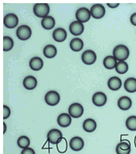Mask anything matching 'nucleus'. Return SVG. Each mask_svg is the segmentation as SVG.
<instances>
[{
	"label": "nucleus",
	"instance_id": "nucleus-2",
	"mask_svg": "<svg viewBox=\"0 0 136 154\" xmlns=\"http://www.w3.org/2000/svg\"><path fill=\"white\" fill-rule=\"evenodd\" d=\"M50 12V6L47 3H36L33 6V13L38 18H45Z\"/></svg>",
	"mask_w": 136,
	"mask_h": 154
},
{
	"label": "nucleus",
	"instance_id": "nucleus-18",
	"mask_svg": "<svg viewBox=\"0 0 136 154\" xmlns=\"http://www.w3.org/2000/svg\"><path fill=\"white\" fill-rule=\"evenodd\" d=\"M107 85L110 90L117 91L122 86V81L118 77H112L107 82Z\"/></svg>",
	"mask_w": 136,
	"mask_h": 154
},
{
	"label": "nucleus",
	"instance_id": "nucleus-21",
	"mask_svg": "<svg viewBox=\"0 0 136 154\" xmlns=\"http://www.w3.org/2000/svg\"><path fill=\"white\" fill-rule=\"evenodd\" d=\"M30 67L35 71H40L44 67V61L38 57H35L30 61Z\"/></svg>",
	"mask_w": 136,
	"mask_h": 154
},
{
	"label": "nucleus",
	"instance_id": "nucleus-31",
	"mask_svg": "<svg viewBox=\"0 0 136 154\" xmlns=\"http://www.w3.org/2000/svg\"><path fill=\"white\" fill-rule=\"evenodd\" d=\"M117 146H118L121 150H128L131 149V143L129 141H128V140L122 141Z\"/></svg>",
	"mask_w": 136,
	"mask_h": 154
},
{
	"label": "nucleus",
	"instance_id": "nucleus-19",
	"mask_svg": "<svg viewBox=\"0 0 136 154\" xmlns=\"http://www.w3.org/2000/svg\"><path fill=\"white\" fill-rule=\"evenodd\" d=\"M97 128V123L93 119L88 118L83 123V130L88 133H92Z\"/></svg>",
	"mask_w": 136,
	"mask_h": 154
},
{
	"label": "nucleus",
	"instance_id": "nucleus-35",
	"mask_svg": "<svg viewBox=\"0 0 136 154\" xmlns=\"http://www.w3.org/2000/svg\"><path fill=\"white\" fill-rule=\"evenodd\" d=\"M130 20H131V23H132L133 25L136 26V13L132 14V15L131 17Z\"/></svg>",
	"mask_w": 136,
	"mask_h": 154
},
{
	"label": "nucleus",
	"instance_id": "nucleus-14",
	"mask_svg": "<svg viewBox=\"0 0 136 154\" xmlns=\"http://www.w3.org/2000/svg\"><path fill=\"white\" fill-rule=\"evenodd\" d=\"M132 104V102L130 97L128 96H122L120 97L117 102V105L119 108L124 111L129 109Z\"/></svg>",
	"mask_w": 136,
	"mask_h": 154
},
{
	"label": "nucleus",
	"instance_id": "nucleus-32",
	"mask_svg": "<svg viewBox=\"0 0 136 154\" xmlns=\"http://www.w3.org/2000/svg\"><path fill=\"white\" fill-rule=\"evenodd\" d=\"M11 115V110L6 105H3V120L8 118Z\"/></svg>",
	"mask_w": 136,
	"mask_h": 154
},
{
	"label": "nucleus",
	"instance_id": "nucleus-29",
	"mask_svg": "<svg viewBox=\"0 0 136 154\" xmlns=\"http://www.w3.org/2000/svg\"><path fill=\"white\" fill-rule=\"evenodd\" d=\"M128 69V66L125 61H119L116 66V72L120 74H125Z\"/></svg>",
	"mask_w": 136,
	"mask_h": 154
},
{
	"label": "nucleus",
	"instance_id": "nucleus-13",
	"mask_svg": "<svg viewBox=\"0 0 136 154\" xmlns=\"http://www.w3.org/2000/svg\"><path fill=\"white\" fill-rule=\"evenodd\" d=\"M69 144L71 150L78 152L83 149L84 146V141L82 138L79 137H75L70 140Z\"/></svg>",
	"mask_w": 136,
	"mask_h": 154
},
{
	"label": "nucleus",
	"instance_id": "nucleus-1",
	"mask_svg": "<svg viewBox=\"0 0 136 154\" xmlns=\"http://www.w3.org/2000/svg\"><path fill=\"white\" fill-rule=\"evenodd\" d=\"M128 48L124 45H118L113 48V56L119 61H124L129 56Z\"/></svg>",
	"mask_w": 136,
	"mask_h": 154
},
{
	"label": "nucleus",
	"instance_id": "nucleus-8",
	"mask_svg": "<svg viewBox=\"0 0 136 154\" xmlns=\"http://www.w3.org/2000/svg\"><path fill=\"white\" fill-rule=\"evenodd\" d=\"M90 13L92 17L95 19L103 18L105 14V9L101 4H95L90 8Z\"/></svg>",
	"mask_w": 136,
	"mask_h": 154
},
{
	"label": "nucleus",
	"instance_id": "nucleus-17",
	"mask_svg": "<svg viewBox=\"0 0 136 154\" xmlns=\"http://www.w3.org/2000/svg\"><path fill=\"white\" fill-rule=\"evenodd\" d=\"M37 80L33 75H28L23 79V85L25 89L28 90L34 89L37 86Z\"/></svg>",
	"mask_w": 136,
	"mask_h": 154
},
{
	"label": "nucleus",
	"instance_id": "nucleus-5",
	"mask_svg": "<svg viewBox=\"0 0 136 154\" xmlns=\"http://www.w3.org/2000/svg\"><path fill=\"white\" fill-rule=\"evenodd\" d=\"M83 107L82 105L75 103L71 104L68 108V113L71 117L74 118H78L81 117L83 114Z\"/></svg>",
	"mask_w": 136,
	"mask_h": 154
},
{
	"label": "nucleus",
	"instance_id": "nucleus-20",
	"mask_svg": "<svg viewBox=\"0 0 136 154\" xmlns=\"http://www.w3.org/2000/svg\"><path fill=\"white\" fill-rule=\"evenodd\" d=\"M124 89L130 93L136 92V79L134 78L127 79L124 82Z\"/></svg>",
	"mask_w": 136,
	"mask_h": 154
},
{
	"label": "nucleus",
	"instance_id": "nucleus-7",
	"mask_svg": "<svg viewBox=\"0 0 136 154\" xmlns=\"http://www.w3.org/2000/svg\"><path fill=\"white\" fill-rule=\"evenodd\" d=\"M75 17L77 21L83 23L87 22L90 20L91 17V13L88 8H80L77 10L75 13Z\"/></svg>",
	"mask_w": 136,
	"mask_h": 154
},
{
	"label": "nucleus",
	"instance_id": "nucleus-30",
	"mask_svg": "<svg viewBox=\"0 0 136 154\" xmlns=\"http://www.w3.org/2000/svg\"><path fill=\"white\" fill-rule=\"evenodd\" d=\"M126 127L131 131H136V116H131L125 122Z\"/></svg>",
	"mask_w": 136,
	"mask_h": 154
},
{
	"label": "nucleus",
	"instance_id": "nucleus-24",
	"mask_svg": "<svg viewBox=\"0 0 136 154\" xmlns=\"http://www.w3.org/2000/svg\"><path fill=\"white\" fill-rule=\"evenodd\" d=\"M103 64L104 67L107 69H113L116 68V66L117 64L116 59L112 55L107 56L104 59Z\"/></svg>",
	"mask_w": 136,
	"mask_h": 154
},
{
	"label": "nucleus",
	"instance_id": "nucleus-27",
	"mask_svg": "<svg viewBox=\"0 0 136 154\" xmlns=\"http://www.w3.org/2000/svg\"><path fill=\"white\" fill-rule=\"evenodd\" d=\"M14 45L13 40L8 36L3 37V51L8 52L11 51Z\"/></svg>",
	"mask_w": 136,
	"mask_h": 154
},
{
	"label": "nucleus",
	"instance_id": "nucleus-12",
	"mask_svg": "<svg viewBox=\"0 0 136 154\" xmlns=\"http://www.w3.org/2000/svg\"><path fill=\"white\" fill-rule=\"evenodd\" d=\"M107 101V97L105 94L102 92L95 93L92 96V102L95 106L101 107L104 106Z\"/></svg>",
	"mask_w": 136,
	"mask_h": 154
},
{
	"label": "nucleus",
	"instance_id": "nucleus-37",
	"mask_svg": "<svg viewBox=\"0 0 136 154\" xmlns=\"http://www.w3.org/2000/svg\"><path fill=\"white\" fill-rule=\"evenodd\" d=\"M3 127H4V130H3V134H5V132L6 131V125L5 122H3Z\"/></svg>",
	"mask_w": 136,
	"mask_h": 154
},
{
	"label": "nucleus",
	"instance_id": "nucleus-22",
	"mask_svg": "<svg viewBox=\"0 0 136 154\" xmlns=\"http://www.w3.org/2000/svg\"><path fill=\"white\" fill-rule=\"evenodd\" d=\"M70 47L71 50L74 52H79L83 48V42L82 39L75 38L71 40Z\"/></svg>",
	"mask_w": 136,
	"mask_h": 154
},
{
	"label": "nucleus",
	"instance_id": "nucleus-6",
	"mask_svg": "<svg viewBox=\"0 0 136 154\" xmlns=\"http://www.w3.org/2000/svg\"><path fill=\"white\" fill-rule=\"evenodd\" d=\"M63 138L62 132L58 129H52L47 134V140L53 145H56Z\"/></svg>",
	"mask_w": 136,
	"mask_h": 154
},
{
	"label": "nucleus",
	"instance_id": "nucleus-36",
	"mask_svg": "<svg viewBox=\"0 0 136 154\" xmlns=\"http://www.w3.org/2000/svg\"><path fill=\"white\" fill-rule=\"evenodd\" d=\"M119 3H107V6L110 7V8H116L119 6Z\"/></svg>",
	"mask_w": 136,
	"mask_h": 154
},
{
	"label": "nucleus",
	"instance_id": "nucleus-23",
	"mask_svg": "<svg viewBox=\"0 0 136 154\" xmlns=\"http://www.w3.org/2000/svg\"><path fill=\"white\" fill-rule=\"evenodd\" d=\"M55 25V19L50 16H47L41 20V26L46 30H51Z\"/></svg>",
	"mask_w": 136,
	"mask_h": 154
},
{
	"label": "nucleus",
	"instance_id": "nucleus-3",
	"mask_svg": "<svg viewBox=\"0 0 136 154\" xmlns=\"http://www.w3.org/2000/svg\"><path fill=\"white\" fill-rule=\"evenodd\" d=\"M45 100L46 103L49 106H56L58 104L60 100V96L55 91H50L48 92L45 96Z\"/></svg>",
	"mask_w": 136,
	"mask_h": 154
},
{
	"label": "nucleus",
	"instance_id": "nucleus-38",
	"mask_svg": "<svg viewBox=\"0 0 136 154\" xmlns=\"http://www.w3.org/2000/svg\"><path fill=\"white\" fill-rule=\"evenodd\" d=\"M134 145H135V148H136V135H135V137L134 138Z\"/></svg>",
	"mask_w": 136,
	"mask_h": 154
},
{
	"label": "nucleus",
	"instance_id": "nucleus-26",
	"mask_svg": "<svg viewBox=\"0 0 136 154\" xmlns=\"http://www.w3.org/2000/svg\"><path fill=\"white\" fill-rule=\"evenodd\" d=\"M30 144V140L29 138L26 136H21L18 138L17 140V145L20 148L25 149L27 147H29Z\"/></svg>",
	"mask_w": 136,
	"mask_h": 154
},
{
	"label": "nucleus",
	"instance_id": "nucleus-25",
	"mask_svg": "<svg viewBox=\"0 0 136 154\" xmlns=\"http://www.w3.org/2000/svg\"><path fill=\"white\" fill-rule=\"evenodd\" d=\"M57 54L56 47L53 45H47L44 48V54L48 59H52L55 57Z\"/></svg>",
	"mask_w": 136,
	"mask_h": 154
},
{
	"label": "nucleus",
	"instance_id": "nucleus-16",
	"mask_svg": "<svg viewBox=\"0 0 136 154\" xmlns=\"http://www.w3.org/2000/svg\"><path fill=\"white\" fill-rule=\"evenodd\" d=\"M57 122H58L60 127L62 128H67L70 125L71 123V118L69 114L62 113L57 118Z\"/></svg>",
	"mask_w": 136,
	"mask_h": 154
},
{
	"label": "nucleus",
	"instance_id": "nucleus-28",
	"mask_svg": "<svg viewBox=\"0 0 136 154\" xmlns=\"http://www.w3.org/2000/svg\"><path fill=\"white\" fill-rule=\"evenodd\" d=\"M56 145L57 151H58L59 153H65L67 151L68 143H67V140L65 137H63L61 140Z\"/></svg>",
	"mask_w": 136,
	"mask_h": 154
},
{
	"label": "nucleus",
	"instance_id": "nucleus-4",
	"mask_svg": "<svg viewBox=\"0 0 136 154\" xmlns=\"http://www.w3.org/2000/svg\"><path fill=\"white\" fill-rule=\"evenodd\" d=\"M17 36L21 40H26L32 36V30L28 25H21L17 30Z\"/></svg>",
	"mask_w": 136,
	"mask_h": 154
},
{
	"label": "nucleus",
	"instance_id": "nucleus-33",
	"mask_svg": "<svg viewBox=\"0 0 136 154\" xmlns=\"http://www.w3.org/2000/svg\"><path fill=\"white\" fill-rule=\"evenodd\" d=\"M21 154H36L35 150L30 147H27L25 149H23V150L21 151Z\"/></svg>",
	"mask_w": 136,
	"mask_h": 154
},
{
	"label": "nucleus",
	"instance_id": "nucleus-15",
	"mask_svg": "<svg viewBox=\"0 0 136 154\" xmlns=\"http://www.w3.org/2000/svg\"><path fill=\"white\" fill-rule=\"evenodd\" d=\"M67 37V32L62 28L56 29L53 32V38L57 42H62L65 41Z\"/></svg>",
	"mask_w": 136,
	"mask_h": 154
},
{
	"label": "nucleus",
	"instance_id": "nucleus-10",
	"mask_svg": "<svg viewBox=\"0 0 136 154\" xmlns=\"http://www.w3.org/2000/svg\"><path fill=\"white\" fill-rule=\"evenodd\" d=\"M97 60V55L92 50L85 51L82 55V60L86 65L94 64Z\"/></svg>",
	"mask_w": 136,
	"mask_h": 154
},
{
	"label": "nucleus",
	"instance_id": "nucleus-9",
	"mask_svg": "<svg viewBox=\"0 0 136 154\" xmlns=\"http://www.w3.org/2000/svg\"><path fill=\"white\" fill-rule=\"evenodd\" d=\"M18 18L13 13H8L4 17L3 23L6 27L8 29H14L18 24Z\"/></svg>",
	"mask_w": 136,
	"mask_h": 154
},
{
	"label": "nucleus",
	"instance_id": "nucleus-34",
	"mask_svg": "<svg viewBox=\"0 0 136 154\" xmlns=\"http://www.w3.org/2000/svg\"><path fill=\"white\" fill-rule=\"evenodd\" d=\"M116 152L117 154H130L131 152V149L128 150H121L118 146H116Z\"/></svg>",
	"mask_w": 136,
	"mask_h": 154
},
{
	"label": "nucleus",
	"instance_id": "nucleus-11",
	"mask_svg": "<svg viewBox=\"0 0 136 154\" xmlns=\"http://www.w3.org/2000/svg\"><path fill=\"white\" fill-rule=\"evenodd\" d=\"M69 30L70 33L75 36L80 35L84 31L83 24L78 21H74L70 25Z\"/></svg>",
	"mask_w": 136,
	"mask_h": 154
}]
</instances>
